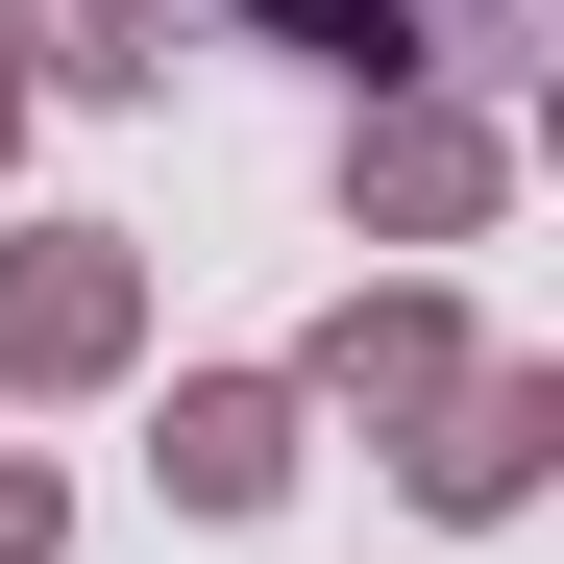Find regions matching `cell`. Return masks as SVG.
Segmentation results:
<instances>
[{"label":"cell","mask_w":564,"mask_h":564,"mask_svg":"<svg viewBox=\"0 0 564 564\" xmlns=\"http://www.w3.org/2000/svg\"><path fill=\"white\" fill-rule=\"evenodd\" d=\"M0 368H25V393L123 368V246H25V270H0Z\"/></svg>","instance_id":"cell-1"},{"label":"cell","mask_w":564,"mask_h":564,"mask_svg":"<svg viewBox=\"0 0 564 564\" xmlns=\"http://www.w3.org/2000/svg\"><path fill=\"white\" fill-rule=\"evenodd\" d=\"M540 417H564L540 368H442V442H417V491H442V516H491L516 466H540Z\"/></svg>","instance_id":"cell-2"},{"label":"cell","mask_w":564,"mask_h":564,"mask_svg":"<svg viewBox=\"0 0 564 564\" xmlns=\"http://www.w3.org/2000/svg\"><path fill=\"white\" fill-rule=\"evenodd\" d=\"M270 466H295V393H246V368H221V393H172V491H197V516H246Z\"/></svg>","instance_id":"cell-3"},{"label":"cell","mask_w":564,"mask_h":564,"mask_svg":"<svg viewBox=\"0 0 564 564\" xmlns=\"http://www.w3.org/2000/svg\"><path fill=\"white\" fill-rule=\"evenodd\" d=\"M319 393H344V417H442V319H417V295L319 319Z\"/></svg>","instance_id":"cell-4"},{"label":"cell","mask_w":564,"mask_h":564,"mask_svg":"<svg viewBox=\"0 0 564 564\" xmlns=\"http://www.w3.org/2000/svg\"><path fill=\"white\" fill-rule=\"evenodd\" d=\"M270 50H344V74H417L442 25H491V0H246Z\"/></svg>","instance_id":"cell-5"},{"label":"cell","mask_w":564,"mask_h":564,"mask_svg":"<svg viewBox=\"0 0 564 564\" xmlns=\"http://www.w3.org/2000/svg\"><path fill=\"white\" fill-rule=\"evenodd\" d=\"M0 50H50V74H148V0H0Z\"/></svg>","instance_id":"cell-6"},{"label":"cell","mask_w":564,"mask_h":564,"mask_svg":"<svg viewBox=\"0 0 564 564\" xmlns=\"http://www.w3.org/2000/svg\"><path fill=\"white\" fill-rule=\"evenodd\" d=\"M368 197H393V221H466V197H491V148H466V123H393V148H368Z\"/></svg>","instance_id":"cell-7"},{"label":"cell","mask_w":564,"mask_h":564,"mask_svg":"<svg viewBox=\"0 0 564 564\" xmlns=\"http://www.w3.org/2000/svg\"><path fill=\"white\" fill-rule=\"evenodd\" d=\"M0 564H50V466H0Z\"/></svg>","instance_id":"cell-8"}]
</instances>
